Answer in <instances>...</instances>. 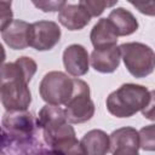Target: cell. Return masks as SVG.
Wrapping results in <instances>:
<instances>
[{"instance_id":"obj_14","label":"cell","mask_w":155,"mask_h":155,"mask_svg":"<svg viewBox=\"0 0 155 155\" xmlns=\"http://www.w3.org/2000/svg\"><path fill=\"white\" fill-rule=\"evenodd\" d=\"M117 33L108 18H101L92 28L90 39L94 48H105L116 45Z\"/></svg>"},{"instance_id":"obj_22","label":"cell","mask_w":155,"mask_h":155,"mask_svg":"<svg viewBox=\"0 0 155 155\" xmlns=\"http://www.w3.org/2000/svg\"><path fill=\"white\" fill-rule=\"evenodd\" d=\"M140 111L147 120L155 121V90L149 91V101Z\"/></svg>"},{"instance_id":"obj_15","label":"cell","mask_w":155,"mask_h":155,"mask_svg":"<svg viewBox=\"0 0 155 155\" xmlns=\"http://www.w3.org/2000/svg\"><path fill=\"white\" fill-rule=\"evenodd\" d=\"M84 154L104 155L110 151V137L103 130H91L80 140Z\"/></svg>"},{"instance_id":"obj_13","label":"cell","mask_w":155,"mask_h":155,"mask_svg":"<svg viewBox=\"0 0 155 155\" xmlns=\"http://www.w3.org/2000/svg\"><path fill=\"white\" fill-rule=\"evenodd\" d=\"M91 17L81 5H65L58 12V22L68 30H81L90 23Z\"/></svg>"},{"instance_id":"obj_8","label":"cell","mask_w":155,"mask_h":155,"mask_svg":"<svg viewBox=\"0 0 155 155\" xmlns=\"http://www.w3.org/2000/svg\"><path fill=\"white\" fill-rule=\"evenodd\" d=\"M61 28L52 21H38L30 24L29 46L36 51H50L61 40Z\"/></svg>"},{"instance_id":"obj_20","label":"cell","mask_w":155,"mask_h":155,"mask_svg":"<svg viewBox=\"0 0 155 155\" xmlns=\"http://www.w3.org/2000/svg\"><path fill=\"white\" fill-rule=\"evenodd\" d=\"M142 15L155 17V0H127Z\"/></svg>"},{"instance_id":"obj_10","label":"cell","mask_w":155,"mask_h":155,"mask_svg":"<svg viewBox=\"0 0 155 155\" xmlns=\"http://www.w3.org/2000/svg\"><path fill=\"white\" fill-rule=\"evenodd\" d=\"M63 64L69 75L74 78L82 76L90 69V54L82 45H69L63 51Z\"/></svg>"},{"instance_id":"obj_18","label":"cell","mask_w":155,"mask_h":155,"mask_svg":"<svg viewBox=\"0 0 155 155\" xmlns=\"http://www.w3.org/2000/svg\"><path fill=\"white\" fill-rule=\"evenodd\" d=\"M140 148L147 151H155V124L147 125L139 130Z\"/></svg>"},{"instance_id":"obj_3","label":"cell","mask_w":155,"mask_h":155,"mask_svg":"<svg viewBox=\"0 0 155 155\" xmlns=\"http://www.w3.org/2000/svg\"><path fill=\"white\" fill-rule=\"evenodd\" d=\"M38 125L42 139L51 153L84 154L75 130L67 119L65 110L61 105L46 104L39 110Z\"/></svg>"},{"instance_id":"obj_7","label":"cell","mask_w":155,"mask_h":155,"mask_svg":"<svg viewBox=\"0 0 155 155\" xmlns=\"http://www.w3.org/2000/svg\"><path fill=\"white\" fill-rule=\"evenodd\" d=\"M64 107L67 119L70 124H84L92 119L94 115V103L91 99L87 82L75 78L74 93Z\"/></svg>"},{"instance_id":"obj_4","label":"cell","mask_w":155,"mask_h":155,"mask_svg":"<svg viewBox=\"0 0 155 155\" xmlns=\"http://www.w3.org/2000/svg\"><path fill=\"white\" fill-rule=\"evenodd\" d=\"M149 101V90L143 85L122 84L109 93L105 101L108 111L116 117H131L140 111Z\"/></svg>"},{"instance_id":"obj_17","label":"cell","mask_w":155,"mask_h":155,"mask_svg":"<svg viewBox=\"0 0 155 155\" xmlns=\"http://www.w3.org/2000/svg\"><path fill=\"white\" fill-rule=\"evenodd\" d=\"M117 1L119 0H80L79 5H81L92 17H98L105 8L115 6Z\"/></svg>"},{"instance_id":"obj_2","label":"cell","mask_w":155,"mask_h":155,"mask_svg":"<svg viewBox=\"0 0 155 155\" xmlns=\"http://www.w3.org/2000/svg\"><path fill=\"white\" fill-rule=\"evenodd\" d=\"M36 69V62L27 56L2 64L0 99L6 110L28 109L31 103V93L28 84L35 75Z\"/></svg>"},{"instance_id":"obj_21","label":"cell","mask_w":155,"mask_h":155,"mask_svg":"<svg viewBox=\"0 0 155 155\" xmlns=\"http://www.w3.org/2000/svg\"><path fill=\"white\" fill-rule=\"evenodd\" d=\"M12 0H0V19H1V29L6 28L13 21V13L11 10Z\"/></svg>"},{"instance_id":"obj_9","label":"cell","mask_w":155,"mask_h":155,"mask_svg":"<svg viewBox=\"0 0 155 155\" xmlns=\"http://www.w3.org/2000/svg\"><path fill=\"white\" fill-rule=\"evenodd\" d=\"M110 137V151L111 154L119 155H134L138 154L140 148L139 131L134 127H120L111 132Z\"/></svg>"},{"instance_id":"obj_6","label":"cell","mask_w":155,"mask_h":155,"mask_svg":"<svg viewBox=\"0 0 155 155\" xmlns=\"http://www.w3.org/2000/svg\"><path fill=\"white\" fill-rule=\"evenodd\" d=\"M75 79L65 73L52 70L44 75L39 85V93L44 102L52 105H65L74 93Z\"/></svg>"},{"instance_id":"obj_5","label":"cell","mask_w":155,"mask_h":155,"mask_svg":"<svg viewBox=\"0 0 155 155\" xmlns=\"http://www.w3.org/2000/svg\"><path fill=\"white\" fill-rule=\"evenodd\" d=\"M121 58L128 73L142 79L150 75L155 69V52L143 42H125L120 45Z\"/></svg>"},{"instance_id":"obj_16","label":"cell","mask_w":155,"mask_h":155,"mask_svg":"<svg viewBox=\"0 0 155 155\" xmlns=\"http://www.w3.org/2000/svg\"><path fill=\"white\" fill-rule=\"evenodd\" d=\"M108 19L114 25L119 36L131 35L136 33L139 27L138 21L133 16V13L124 7H116L115 10H113L109 13Z\"/></svg>"},{"instance_id":"obj_19","label":"cell","mask_w":155,"mask_h":155,"mask_svg":"<svg viewBox=\"0 0 155 155\" xmlns=\"http://www.w3.org/2000/svg\"><path fill=\"white\" fill-rule=\"evenodd\" d=\"M31 2L42 12H56L65 6L67 0H31Z\"/></svg>"},{"instance_id":"obj_12","label":"cell","mask_w":155,"mask_h":155,"mask_svg":"<svg viewBox=\"0 0 155 155\" xmlns=\"http://www.w3.org/2000/svg\"><path fill=\"white\" fill-rule=\"evenodd\" d=\"M30 24L25 21L13 19L6 28L1 29L4 42L12 50H24L29 46Z\"/></svg>"},{"instance_id":"obj_1","label":"cell","mask_w":155,"mask_h":155,"mask_svg":"<svg viewBox=\"0 0 155 155\" xmlns=\"http://www.w3.org/2000/svg\"><path fill=\"white\" fill-rule=\"evenodd\" d=\"M38 119L27 109L6 110L1 120L2 154H42L51 153L40 139Z\"/></svg>"},{"instance_id":"obj_11","label":"cell","mask_w":155,"mask_h":155,"mask_svg":"<svg viewBox=\"0 0 155 155\" xmlns=\"http://www.w3.org/2000/svg\"><path fill=\"white\" fill-rule=\"evenodd\" d=\"M120 59V46L114 45L105 48H94L90 56V64L98 73L110 74L119 68Z\"/></svg>"}]
</instances>
